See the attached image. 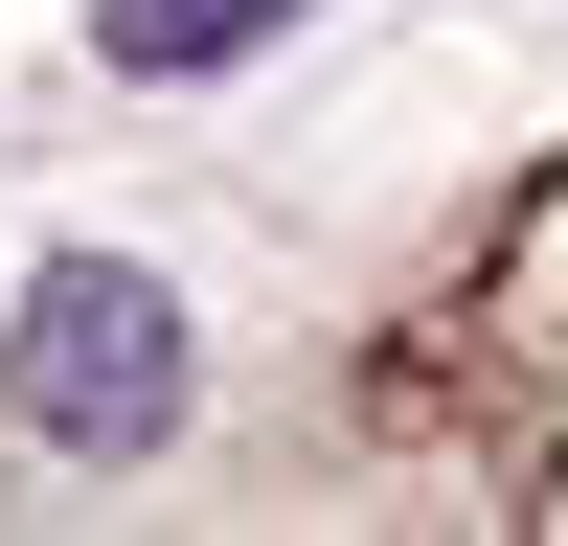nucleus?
<instances>
[{
	"label": "nucleus",
	"instance_id": "obj_2",
	"mask_svg": "<svg viewBox=\"0 0 568 546\" xmlns=\"http://www.w3.org/2000/svg\"><path fill=\"white\" fill-rule=\"evenodd\" d=\"M318 0H91V46H114L136 91H182V69H251V46H296Z\"/></svg>",
	"mask_w": 568,
	"mask_h": 546
},
{
	"label": "nucleus",
	"instance_id": "obj_1",
	"mask_svg": "<svg viewBox=\"0 0 568 546\" xmlns=\"http://www.w3.org/2000/svg\"><path fill=\"white\" fill-rule=\"evenodd\" d=\"M0 410H23L45 455H160L182 433V273L45 251L23 273V342H0Z\"/></svg>",
	"mask_w": 568,
	"mask_h": 546
}]
</instances>
